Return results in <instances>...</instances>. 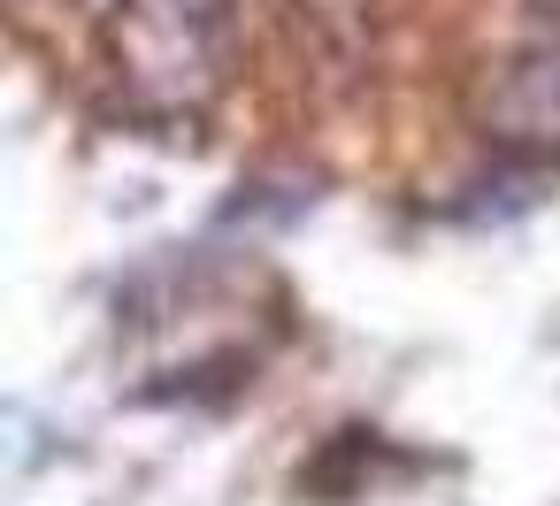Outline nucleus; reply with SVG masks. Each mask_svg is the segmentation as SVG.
<instances>
[{
  "instance_id": "nucleus-2",
  "label": "nucleus",
  "mask_w": 560,
  "mask_h": 506,
  "mask_svg": "<svg viewBox=\"0 0 560 506\" xmlns=\"http://www.w3.org/2000/svg\"><path fill=\"white\" fill-rule=\"evenodd\" d=\"M483 131L491 146L506 154H529V162H560V47L545 55H522L491 78L483 93Z\"/></svg>"
},
{
  "instance_id": "nucleus-1",
  "label": "nucleus",
  "mask_w": 560,
  "mask_h": 506,
  "mask_svg": "<svg viewBox=\"0 0 560 506\" xmlns=\"http://www.w3.org/2000/svg\"><path fill=\"white\" fill-rule=\"evenodd\" d=\"M223 47H231V0H124L116 24L124 78L162 108L200 101L223 78Z\"/></svg>"
}]
</instances>
